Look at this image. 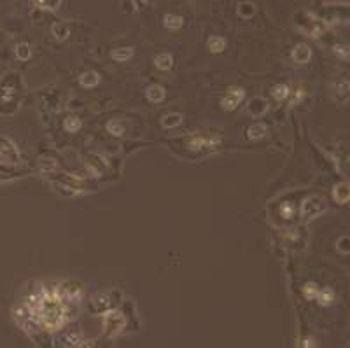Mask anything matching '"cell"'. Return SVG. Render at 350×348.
Segmentation results:
<instances>
[{
	"mask_svg": "<svg viewBox=\"0 0 350 348\" xmlns=\"http://www.w3.org/2000/svg\"><path fill=\"white\" fill-rule=\"evenodd\" d=\"M124 325H126V318L121 311H112L109 310L104 315V331L109 336H117L123 333Z\"/></svg>",
	"mask_w": 350,
	"mask_h": 348,
	"instance_id": "6da1fadb",
	"label": "cell"
},
{
	"mask_svg": "<svg viewBox=\"0 0 350 348\" xmlns=\"http://www.w3.org/2000/svg\"><path fill=\"white\" fill-rule=\"evenodd\" d=\"M326 205H324V199L319 198V196H310L308 199L303 201V207H301V215L305 219H312L315 215L322 214Z\"/></svg>",
	"mask_w": 350,
	"mask_h": 348,
	"instance_id": "7a4b0ae2",
	"label": "cell"
},
{
	"mask_svg": "<svg viewBox=\"0 0 350 348\" xmlns=\"http://www.w3.org/2000/svg\"><path fill=\"white\" fill-rule=\"evenodd\" d=\"M114 305H116V301H114V296L112 294H98L93 298L91 310L98 311V313H105V311L112 310Z\"/></svg>",
	"mask_w": 350,
	"mask_h": 348,
	"instance_id": "3957f363",
	"label": "cell"
},
{
	"mask_svg": "<svg viewBox=\"0 0 350 348\" xmlns=\"http://www.w3.org/2000/svg\"><path fill=\"white\" fill-rule=\"evenodd\" d=\"M0 157L11 161V163L18 161V153H16V149L12 147L11 142H7L5 138H0Z\"/></svg>",
	"mask_w": 350,
	"mask_h": 348,
	"instance_id": "277c9868",
	"label": "cell"
},
{
	"mask_svg": "<svg viewBox=\"0 0 350 348\" xmlns=\"http://www.w3.org/2000/svg\"><path fill=\"white\" fill-rule=\"evenodd\" d=\"M291 56H293V60L296 61V63H307V61L312 58V51H310V47H308L307 44H298L293 49Z\"/></svg>",
	"mask_w": 350,
	"mask_h": 348,
	"instance_id": "5b68a950",
	"label": "cell"
},
{
	"mask_svg": "<svg viewBox=\"0 0 350 348\" xmlns=\"http://www.w3.org/2000/svg\"><path fill=\"white\" fill-rule=\"evenodd\" d=\"M51 34L56 40H65L70 35V27L67 23H54L51 27Z\"/></svg>",
	"mask_w": 350,
	"mask_h": 348,
	"instance_id": "8992f818",
	"label": "cell"
},
{
	"mask_svg": "<svg viewBox=\"0 0 350 348\" xmlns=\"http://www.w3.org/2000/svg\"><path fill=\"white\" fill-rule=\"evenodd\" d=\"M79 82H81L82 86L93 88V86H96L98 82H100V76H98L96 72H93V70H89V72L81 74V77H79Z\"/></svg>",
	"mask_w": 350,
	"mask_h": 348,
	"instance_id": "52a82bcc",
	"label": "cell"
},
{
	"mask_svg": "<svg viewBox=\"0 0 350 348\" xmlns=\"http://www.w3.org/2000/svg\"><path fill=\"white\" fill-rule=\"evenodd\" d=\"M147 98L151 100V102H161L163 98H165V89L161 88V86H149L147 88Z\"/></svg>",
	"mask_w": 350,
	"mask_h": 348,
	"instance_id": "ba28073f",
	"label": "cell"
},
{
	"mask_svg": "<svg viewBox=\"0 0 350 348\" xmlns=\"http://www.w3.org/2000/svg\"><path fill=\"white\" fill-rule=\"evenodd\" d=\"M111 54L116 61H126L133 56V49H131V47H117V49H114Z\"/></svg>",
	"mask_w": 350,
	"mask_h": 348,
	"instance_id": "9c48e42d",
	"label": "cell"
},
{
	"mask_svg": "<svg viewBox=\"0 0 350 348\" xmlns=\"http://www.w3.org/2000/svg\"><path fill=\"white\" fill-rule=\"evenodd\" d=\"M163 21H165V27L172 28V30H177V28H181L182 25H184V19L175 14H166L165 18H163Z\"/></svg>",
	"mask_w": 350,
	"mask_h": 348,
	"instance_id": "30bf717a",
	"label": "cell"
},
{
	"mask_svg": "<svg viewBox=\"0 0 350 348\" xmlns=\"http://www.w3.org/2000/svg\"><path fill=\"white\" fill-rule=\"evenodd\" d=\"M39 9H46V11H56L62 4V0H34Z\"/></svg>",
	"mask_w": 350,
	"mask_h": 348,
	"instance_id": "8fae6325",
	"label": "cell"
},
{
	"mask_svg": "<svg viewBox=\"0 0 350 348\" xmlns=\"http://www.w3.org/2000/svg\"><path fill=\"white\" fill-rule=\"evenodd\" d=\"M62 341L67 345V347L76 348L77 345H79V343L82 341V338H81V333H77V331H72V333H67L65 336H63Z\"/></svg>",
	"mask_w": 350,
	"mask_h": 348,
	"instance_id": "7c38bea8",
	"label": "cell"
},
{
	"mask_svg": "<svg viewBox=\"0 0 350 348\" xmlns=\"http://www.w3.org/2000/svg\"><path fill=\"white\" fill-rule=\"evenodd\" d=\"M181 121H182L181 114H166V116H163L161 124L165 128H173V126H179Z\"/></svg>",
	"mask_w": 350,
	"mask_h": 348,
	"instance_id": "4fadbf2b",
	"label": "cell"
},
{
	"mask_svg": "<svg viewBox=\"0 0 350 348\" xmlns=\"http://www.w3.org/2000/svg\"><path fill=\"white\" fill-rule=\"evenodd\" d=\"M154 63H156V67H158V69L168 70L170 67H172L173 60H172V56H170V54H158V56H156V60H154Z\"/></svg>",
	"mask_w": 350,
	"mask_h": 348,
	"instance_id": "5bb4252c",
	"label": "cell"
},
{
	"mask_svg": "<svg viewBox=\"0 0 350 348\" xmlns=\"http://www.w3.org/2000/svg\"><path fill=\"white\" fill-rule=\"evenodd\" d=\"M208 47H210V51H214V53H221V51L226 47V40H224L223 37H210L208 39Z\"/></svg>",
	"mask_w": 350,
	"mask_h": 348,
	"instance_id": "9a60e30c",
	"label": "cell"
},
{
	"mask_svg": "<svg viewBox=\"0 0 350 348\" xmlns=\"http://www.w3.org/2000/svg\"><path fill=\"white\" fill-rule=\"evenodd\" d=\"M315 299H319L320 305H331V301L335 299V294H333L331 289H322V291L317 292Z\"/></svg>",
	"mask_w": 350,
	"mask_h": 348,
	"instance_id": "2e32d148",
	"label": "cell"
},
{
	"mask_svg": "<svg viewBox=\"0 0 350 348\" xmlns=\"http://www.w3.org/2000/svg\"><path fill=\"white\" fill-rule=\"evenodd\" d=\"M16 56H18V60L27 61L28 58L32 56L30 46H28V44H18V46H16Z\"/></svg>",
	"mask_w": 350,
	"mask_h": 348,
	"instance_id": "e0dca14e",
	"label": "cell"
},
{
	"mask_svg": "<svg viewBox=\"0 0 350 348\" xmlns=\"http://www.w3.org/2000/svg\"><path fill=\"white\" fill-rule=\"evenodd\" d=\"M335 198L340 203H347V199H349V186L347 184H340L338 188H335Z\"/></svg>",
	"mask_w": 350,
	"mask_h": 348,
	"instance_id": "ac0fdd59",
	"label": "cell"
},
{
	"mask_svg": "<svg viewBox=\"0 0 350 348\" xmlns=\"http://www.w3.org/2000/svg\"><path fill=\"white\" fill-rule=\"evenodd\" d=\"M107 130L109 133L116 135V137H121V135L124 133V124L121 121H111L107 124Z\"/></svg>",
	"mask_w": 350,
	"mask_h": 348,
	"instance_id": "d6986e66",
	"label": "cell"
},
{
	"mask_svg": "<svg viewBox=\"0 0 350 348\" xmlns=\"http://www.w3.org/2000/svg\"><path fill=\"white\" fill-rule=\"evenodd\" d=\"M81 128V119H77V117H67L65 119V130L67 131H70V133H74V131H77Z\"/></svg>",
	"mask_w": 350,
	"mask_h": 348,
	"instance_id": "ffe728a7",
	"label": "cell"
},
{
	"mask_svg": "<svg viewBox=\"0 0 350 348\" xmlns=\"http://www.w3.org/2000/svg\"><path fill=\"white\" fill-rule=\"evenodd\" d=\"M272 95H273L275 100H284L285 96L289 95V88L285 84H280V86H275L273 91H272Z\"/></svg>",
	"mask_w": 350,
	"mask_h": 348,
	"instance_id": "44dd1931",
	"label": "cell"
},
{
	"mask_svg": "<svg viewBox=\"0 0 350 348\" xmlns=\"http://www.w3.org/2000/svg\"><path fill=\"white\" fill-rule=\"evenodd\" d=\"M265 133H266V128L263 126V124H254V126L249 128V137L250 138H261Z\"/></svg>",
	"mask_w": 350,
	"mask_h": 348,
	"instance_id": "7402d4cb",
	"label": "cell"
},
{
	"mask_svg": "<svg viewBox=\"0 0 350 348\" xmlns=\"http://www.w3.org/2000/svg\"><path fill=\"white\" fill-rule=\"evenodd\" d=\"M238 14L243 16V18H250V16L254 14V5L243 2V4H240V7H238Z\"/></svg>",
	"mask_w": 350,
	"mask_h": 348,
	"instance_id": "603a6c76",
	"label": "cell"
},
{
	"mask_svg": "<svg viewBox=\"0 0 350 348\" xmlns=\"http://www.w3.org/2000/svg\"><path fill=\"white\" fill-rule=\"evenodd\" d=\"M317 292H319V287H317L315 283H308L307 287H305V298H308V299H315Z\"/></svg>",
	"mask_w": 350,
	"mask_h": 348,
	"instance_id": "cb8c5ba5",
	"label": "cell"
},
{
	"mask_svg": "<svg viewBox=\"0 0 350 348\" xmlns=\"http://www.w3.org/2000/svg\"><path fill=\"white\" fill-rule=\"evenodd\" d=\"M223 105H224V109H228V111H233V109L238 105V100H235L233 96H230L228 95L226 98L223 100Z\"/></svg>",
	"mask_w": 350,
	"mask_h": 348,
	"instance_id": "d4e9b609",
	"label": "cell"
},
{
	"mask_svg": "<svg viewBox=\"0 0 350 348\" xmlns=\"http://www.w3.org/2000/svg\"><path fill=\"white\" fill-rule=\"evenodd\" d=\"M335 49V54H338L340 58H343V60H347L349 58V47L345 46V44H340V46H335L333 47Z\"/></svg>",
	"mask_w": 350,
	"mask_h": 348,
	"instance_id": "484cf974",
	"label": "cell"
},
{
	"mask_svg": "<svg viewBox=\"0 0 350 348\" xmlns=\"http://www.w3.org/2000/svg\"><path fill=\"white\" fill-rule=\"evenodd\" d=\"M252 105H258V107H250V112H252V114H261V112L266 111V105H263L261 100H256V102H252Z\"/></svg>",
	"mask_w": 350,
	"mask_h": 348,
	"instance_id": "4316f807",
	"label": "cell"
},
{
	"mask_svg": "<svg viewBox=\"0 0 350 348\" xmlns=\"http://www.w3.org/2000/svg\"><path fill=\"white\" fill-rule=\"evenodd\" d=\"M76 348H98V345H96V341L88 340V341H81Z\"/></svg>",
	"mask_w": 350,
	"mask_h": 348,
	"instance_id": "83f0119b",
	"label": "cell"
}]
</instances>
